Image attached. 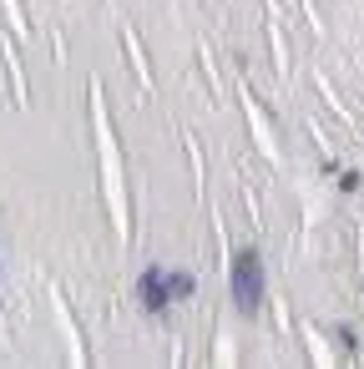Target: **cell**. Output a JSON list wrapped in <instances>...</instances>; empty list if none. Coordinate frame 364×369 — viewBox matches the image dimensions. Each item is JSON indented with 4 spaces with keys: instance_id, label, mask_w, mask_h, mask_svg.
I'll use <instances>...</instances> for the list:
<instances>
[{
    "instance_id": "obj_1",
    "label": "cell",
    "mask_w": 364,
    "mask_h": 369,
    "mask_svg": "<svg viewBox=\"0 0 364 369\" xmlns=\"http://www.w3.org/2000/svg\"><path fill=\"white\" fill-rule=\"evenodd\" d=\"M192 294V278L187 273H147L142 278V303H147V314H167V303L173 298H187Z\"/></svg>"
},
{
    "instance_id": "obj_2",
    "label": "cell",
    "mask_w": 364,
    "mask_h": 369,
    "mask_svg": "<svg viewBox=\"0 0 364 369\" xmlns=\"http://www.w3.org/2000/svg\"><path fill=\"white\" fill-rule=\"evenodd\" d=\"M233 303H238L243 314H259V303H263L259 253H238V263H233Z\"/></svg>"
}]
</instances>
